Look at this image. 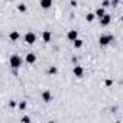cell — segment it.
<instances>
[{
    "instance_id": "cell-1",
    "label": "cell",
    "mask_w": 123,
    "mask_h": 123,
    "mask_svg": "<svg viewBox=\"0 0 123 123\" xmlns=\"http://www.w3.org/2000/svg\"><path fill=\"white\" fill-rule=\"evenodd\" d=\"M20 65H22V58L19 56V55H12L10 56V67L13 68V70H18V68H20Z\"/></svg>"
},
{
    "instance_id": "cell-2",
    "label": "cell",
    "mask_w": 123,
    "mask_h": 123,
    "mask_svg": "<svg viewBox=\"0 0 123 123\" xmlns=\"http://www.w3.org/2000/svg\"><path fill=\"white\" fill-rule=\"evenodd\" d=\"M113 41H114L113 35H101V36L98 38V42H100V45H101V46H106V45L111 43Z\"/></svg>"
},
{
    "instance_id": "cell-3",
    "label": "cell",
    "mask_w": 123,
    "mask_h": 123,
    "mask_svg": "<svg viewBox=\"0 0 123 123\" xmlns=\"http://www.w3.org/2000/svg\"><path fill=\"white\" fill-rule=\"evenodd\" d=\"M25 42L29 43V45L35 43V42H36V35H35L33 32H26V35H25Z\"/></svg>"
},
{
    "instance_id": "cell-4",
    "label": "cell",
    "mask_w": 123,
    "mask_h": 123,
    "mask_svg": "<svg viewBox=\"0 0 123 123\" xmlns=\"http://www.w3.org/2000/svg\"><path fill=\"white\" fill-rule=\"evenodd\" d=\"M73 73H74V75H75L77 78H81V77L84 75V70H83L81 65H75V67L73 68Z\"/></svg>"
},
{
    "instance_id": "cell-5",
    "label": "cell",
    "mask_w": 123,
    "mask_h": 123,
    "mask_svg": "<svg viewBox=\"0 0 123 123\" xmlns=\"http://www.w3.org/2000/svg\"><path fill=\"white\" fill-rule=\"evenodd\" d=\"M110 22H111V16L110 15H104L103 18H100V25L101 26H107V25H110Z\"/></svg>"
},
{
    "instance_id": "cell-6",
    "label": "cell",
    "mask_w": 123,
    "mask_h": 123,
    "mask_svg": "<svg viewBox=\"0 0 123 123\" xmlns=\"http://www.w3.org/2000/svg\"><path fill=\"white\" fill-rule=\"evenodd\" d=\"M52 3H54L52 0H41V2H39L41 7H42V9H45V10H46V9H49V7L52 6Z\"/></svg>"
},
{
    "instance_id": "cell-7",
    "label": "cell",
    "mask_w": 123,
    "mask_h": 123,
    "mask_svg": "<svg viewBox=\"0 0 123 123\" xmlns=\"http://www.w3.org/2000/svg\"><path fill=\"white\" fill-rule=\"evenodd\" d=\"M35 61H36V55H35V54H32V52L26 54V62H28V64H31V65H32Z\"/></svg>"
},
{
    "instance_id": "cell-8",
    "label": "cell",
    "mask_w": 123,
    "mask_h": 123,
    "mask_svg": "<svg viewBox=\"0 0 123 123\" xmlns=\"http://www.w3.org/2000/svg\"><path fill=\"white\" fill-rule=\"evenodd\" d=\"M42 39H43V42H51L52 33H51L49 31H43V32H42Z\"/></svg>"
},
{
    "instance_id": "cell-9",
    "label": "cell",
    "mask_w": 123,
    "mask_h": 123,
    "mask_svg": "<svg viewBox=\"0 0 123 123\" xmlns=\"http://www.w3.org/2000/svg\"><path fill=\"white\" fill-rule=\"evenodd\" d=\"M42 100H43L45 103H49V101L52 100V94H51L49 91H43V93H42Z\"/></svg>"
},
{
    "instance_id": "cell-10",
    "label": "cell",
    "mask_w": 123,
    "mask_h": 123,
    "mask_svg": "<svg viewBox=\"0 0 123 123\" xmlns=\"http://www.w3.org/2000/svg\"><path fill=\"white\" fill-rule=\"evenodd\" d=\"M94 15H96V16H97L98 19H100V18H103V16L106 15V10H104V7H101V6H100V7H97V9H96V13H94Z\"/></svg>"
},
{
    "instance_id": "cell-11",
    "label": "cell",
    "mask_w": 123,
    "mask_h": 123,
    "mask_svg": "<svg viewBox=\"0 0 123 123\" xmlns=\"http://www.w3.org/2000/svg\"><path fill=\"white\" fill-rule=\"evenodd\" d=\"M67 38H68L70 41H74V39L78 38V32H77V31H70L68 35H67Z\"/></svg>"
},
{
    "instance_id": "cell-12",
    "label": "cell",
    "mask_w": 123,
    "mask_h": 123,
    "mask_svg": "<svg viewBox=\"0 0 123 123\" xmlns=\"http://www.w3.org/2000/svg\"><path fill=\"white\" fill-rule=\"evenodd\" d=\"M9 38H10V41H13V42H15V41H18V39L20 38V35H19V32H18V31H12V32H10V35H9Z\"/></svg>"
},
{
    "instance_id": "cell-13",
    "label": "cell",
    "mask_w": 123,
    "mask_h": 123,
    "mask_svg": "<svg viewBox=\"0 0 123 123\" xmlns=\"http://www.w3.org/2000/svg\"><path fill=\"white\" fill-rule=\"evenodd\" d=\"M73 42H74V48H81V46H83V41H81V39H78V38H77V39H74Z\"/></svg>"
},
{
    "instance_id": "cell-14",
    "label": "cell",
    "mask_w": 123,
    "mask_h": 123,
    "mask_svg": "<svg viewBox=\"0 0 123 123\" xmlns=\"http://www.w3.org/2000/svg\"><path fill=\"white\" fill-rule=\"evenodd\" d=\"M56 73H58V68H56V67H54V65H52V67H49V70H48V74H51V75H55Z\"/></svg>"
},
{
    "instance_id": "cell-15",
    "label": "cell",
    "mask_w": 123,
    "mask_h": 123,
    "mask_svg": "<svg viewBox=\"0 0 123 123\" xmlns=\"http://www.w3.org/2000/svg\"><path fill=\"white\" fill-rule=\"evenodd\" d=\"M86 19H87V22H93V20L96 19V15H94V13H87Z\"/></svg>"
},
{
    "instance_id": "cell-16",
    "label": "cell",
    "mask_w": 123,
    "mask_h": 123,
    "mask_svg": "<svg viewBox=\"0 0 123 123\" xmlns=\"http://www.w3.org/2000/svg\"><path fill=\"white\" fill-rule=\"evenodd\" d=\"M18 10H19L20 13H25V12H26V5H23V3H20V5L18 6Z\"/></svg>"
},
{
    "instance_id": "cell-17",
    "label": "cell",
    "mask_w": 123,
    "mask_h": 123,
    "mask_svg": "<svg viewBox=\"0 0 123 123\" xmlns=\"http://www.w3.org/2000/svg\"><path fill=\"white\" fill-rule=\"evenodd\" d=\"M25 107H26V103H25V101L19 103V109H20V110H25Z\"/></svg>"
},
{
    "instance_id": "cell-18",
    "label": "cell",
    "mask_w": 123,
    "mask_h": 123,
    "mask_svg": "<svg viewBox=\"0 0 123 123\" xmlns=\"http://www.w3.org/2000/svg\"><path fill=\"white\" fill-rule=\"evenodd\" d=\"M104 84H106V87H110V86L113 84V80H106V83H104Z\"/></svg>"
},
{
    "instance_id": "cell-19",
    "label": "cell",
    "mask_w": 123,
    "mask_h": 123,
    "mask_svg": "<svg viewBox=\"0 0 123 123\" xmlns=\"http://www.w3.org/2000/svg\"><path fill=\"white\" fill-rule=\"evenodd\" d=\"M110 5V2H109V0H104V2H103V5H101V7H107Z\"/></svg>"
},
{
    "instance_id": "cell-20",
    "label": "cell",
    "mask_w": 123,
    "mask_h": 123,
    "mask_svg": "<svg viewBox=\"0 0 123 123\" xmlns=\"http://www.w3.org/2000/svg\"><path fill=\"white\" fill-rule=\"evenodd\" d=\"M22 122H23V123H28V122H31V117H28V116H25V117L22 119Z\"/></svg>"
}]
</instances>
